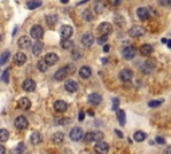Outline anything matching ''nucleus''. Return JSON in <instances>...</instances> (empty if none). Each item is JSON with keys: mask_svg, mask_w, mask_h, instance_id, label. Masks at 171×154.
Masks as SVG:
<instances>
[{"mask_svg": "<svg viewBox=\"0 0 171 154\" xmlns=\"http://www.w3.org/2000/svg\"><path fill=\"white\" fill-rule=\"evenodd\" d=\"M73 73H75V67L72 64H67L66 67H62V68H59V70L56 71L54 78H55L56 81H64V78H67L68 75H71Z\"/></svg>", "mask_w": 171, "mask_h": 154, "instance_id": "1", "label": "nucleus"}, {"mask_svg": "<svg viewBox=\"0 0 171 154\" xmlns=\"http://www.w3.org/2000/svg\"><path fill=\"white\" fill-rule=\"evenodd\" d=\"M84 141L86 142H92V141H96V142H100L103 139V133L102 131H90V133L83 134Z\"/></svg>", "mask_w": 171, "mask_h": 154, "instance_id": "2", "label": "nucleus"}, {"mask_svg": "<svg viewBox=\"0 0 171 154\" xmlns=\"http://www.w3.org/2000/svg\"><path fill=\"white\" fill-rule=\"evenodd\" d=\"M108 150H110V146H108V144L104 142V141L96 142V145H95V147H94V151L96 154H107Z\"/></svg>", "mask_w": 171, "mask_h": 154, "instance_id": "3", "label": "nucleus"}, {"mask_svg": "<svg viewBox=\"0 0 171 154\" xmlns=\"http://www.w3.org/2000/svg\"><path fill=\"white\" fill-rule=\"evenodd\" d=\"M144 28L142 26H133V27L130 28L128 31V35L131 38H139V36H143L144 35Z\"/></svg>", "mask_w": 171, "mask_h": 154, "instance_id": "4", "label": "nucleus"}, {"mask_svg": "<svg viewBox=\"0 0 171 154\" xmlns=\"http://www.w3.org/2000/svg\"><path fill=\"white\" fill-rule=\"evenodd\" d=\"M30 32H31V36L34 39H36V40H40V39H42V36H43V32H44V31H43L42 26L36 24V26H32L31 31H30Z\"/></svg>", "mask_w": 171, "mask_h": 154, "instance_id": "5", "label": "nucleus"}, {"mask_svg": "<svg viewBox=\"0 0 171 154\" xmlns=\"http://www.w3.org/2000/svg\"><path fill=\"white\" fill-rule=\"evenodd\" d=\"M15 126H16V129L19 130H24L28 127V121L25 117L23 115H19L16 117V119H15Z\"/></svg>", "mask_w": 171, "mask_h": 154, "instance_id": "6", "label": "nucleus"}, {"mask_svg": "<svg viewBox=\"0 0 171 154\" xmlns=\"http://www.w3.org/2000/svg\"><path fill=\"white\" fill-rule=\"evenodd\" d=\"M98 31L100 32L102 36H108L112 32V26L110 23H102L98 27Z\"/></svg>", "mask_w": 171, "mask_h": 154, "instance_id": "7", "label": "nucleus"}, {"mask_svg": "<svg viewBox=\"0 0 171 154\" xmlns=\"http://www.w3.org/2000/svg\"><path fill=\"white\" fill-rule=\"evenodd\" d=\"M44 63L47 64V66H52V64H55V63H58V60H59V56L56 55L55 52H49V54H47V55L44 56Z\"/></svg>", "mask_w": 171, "mask_h": 154, "instance_id": "8", "label": "nucleus"}, {"mask_svg": "<svg viewBox=\"0 0 171 154\" xmlns=\"http://www.w3.org/2000/svg\"><path fill=\"white\" fill-rule=\"evenodd\" d=\"M70 138L72 141H80L83 138V130L80 127H75L70 131Z\"/></svg>", "mask_w": 171, "mask_h": 154, "instance_id": "9", "label": "nucleus"}, {"mask_svg": "<svg viewBox=\"0 0 171 154\" xmlns=\"http://www.w3.org/2000/svg\"><path fill=\"white\" fill-rule=\"evenodd\" d=\"M88 103L92 106H98L102 103V97L100 94H98V93H92V94L88 95Z\"/></svg>", "mask_w": 171, "mask_h": 154, "instance_id": "10", "label": "nucleus"}, {"mask_svg": "<svg viewBox=\"0 0 171 154\" xmlns=\"http://www.w3.org/2000/svg\"><path fill=\"white\" fill-rule=\"evenodd\" d=\"M123 58L126 60H130V59H133L134 56H135L136 51L134 47H131V46H128V47H124V50H123Z\"/></svg>", "mask_w": 171, "mask_h": 154, "instance_id": "11", "label": "nucleus"}, {"mask_svg": "<svg viewBox=\"0 0 171 154\" xmlns=\"http://www.w3.org/2000/svg\"><path fill=\"white\" fill-rule=\"evenodd\" d=\"M73 34V30L71 26H63V27L60 28V35L63 39H70Z\"/></svg>", "mask_w": 171, "mask_h": 154, "instance_id": "12", "label": "nucleus"}, {"mask_svg": "<svg viewBox=\"0 0 171 154\" xmlns=\"http://www.w3.org/2000/svg\"><path fill=\"white\" fill-rule=\"evenodd\" d=\"M36 88V82L34 79H25L23 82V90L24 91H28V93H31Z\"/></svg>", "mask_w": 171, "mask_h": 154, "instance_id": "13", "label": "nucleus"}, {"mask_svg": "<svg viewBox=\"0 0 171 154\" xmlns=\"http://www.w3.org/2000/svg\"><path fill=\"white\" fill-rule=\"evenodd\" d=\"M133 75H134L133 71L128 70V68H124V70L120 71V74H119V78H120L123 82H130L131 79H133Z\"/></svg>", "mask_w": 171, "mask_h": 154, "instance_id": "14", "label": "nucleus"}, {"mask_svg": "<svg viewBox=\"0 0 171 154\" xmlns=\"http://www.w3.org/2000/svg\"><path fill=\"white\" fill-rule=\"evenodd\" d=\"M94 35L92 34H84L83 36H82V44L84 46V47H91L92 46V43H94Z\"/></svg>", "mask_w": 171, "mask_h": 154, "instance_id": "15", "label": "nucleus"}, {"mask_svg": "<svg viewBox=\"0 0 171 154\" xmlns=\"http://www.w3.org/2000/svg\"><path fill=\"white\" fill-rule=\"evenodd\" d=\"M78 82L76 81H72V79H70V81H67L66 83H64V88H66L68 93H75V91L78 90Z\"/></svg>", "mask_w": 171, "mask_h": 154, "instance_id": "16", "label": "nucleus"}, {"mask_svg": "<svg viewBox=\"0 0 171 154\" xmlns=\"http://www.w3.org/2000/svg\"><path fill=\"white\" fill-rule=\"evenodd\" d=\"M18 44H19V47L23 50L30 48V47H31V39L28 38V36H21V38H19Z\"/></svg>", "mask_w": 171, "mask_h": 154, "instance_id": "17", "label": "nucleus"}, {"mask_svg": "<svg viewBox=\"0 0 171 154\" xmlns=\"http://www.w3.org/2000/svg\"><path fill=\"white\" fill-rule=\"evenodd\" d=\"M42 51H43V43L40 40H38V42H35L32 44V54L35 56H39L42 54Z\"/></svg>", "mask_w": 171, "mask_h": 154, "instance_id": "18", "label": "nucleus"}, {"mask_svg": "<svg viewBox=\"0 0 171 154\" xmlns=\"http://www.w3.org/2000/svg\"><path fill=\"white\" fill-rule=\"evenodd\" d=\"M54 107H55L56 111L64 113L67 110V107H68V105H67V102H64V101H56L55 103H54Z\"/></svg>", "mask_w": 171, "mask_h": 154, "instance_id": "19", "label": "nucleus"}, {"mask_svg": "<svg viewBox=\"0 0 171 154\" xmlns=\"http://www.w3.org/2000/svg\"><path fill=\"white\" fill-rule=\"evenodd\" d=\"M25 62H27V56H25V54L18 52L16 55H15V63L18 64V66H23Z\"/></svg>", "mask_w": 171, "mask_h": 154, "instance_id": "20", "label": "nucleus"}, {"mask_svg": "<svg viewBox=\"0 0 171 154\" xmlns=\"http://www.w3.org/2000/svg\"><path fill=\"white\" fill-rule=\"evenodd\" d=\"M91 74H92V71H91V68H90V67H87V66L80 67V70H79V75H80L83 79H87V78H90Z\"/></svg>", "mask_w": 171, "mask_h": 154, "instance_id": "21", "label": "nucleus"}, {"mask_svg": "<svg viewBox=\"0 0 171 154\" xmlns=\"http://www.w3.org/2000/svg\"><path fill=\"white\" fill-rule=\"evenodd\" d=\"M18 106H19V109L28 110L30 107H31V102H30V99L28 98H21V99H19Z\"/></svg>", "mask_w": 171, "mask_h": 154, "instance_id": "22", "label": "nucleus"}, {"mask_svg": "<svg viewBox=\"0 0 171 154\" xmlns=\"http://www.w3.org/2000/svg\"><path fill=\"white\" fill-rule=\"evenodd\" d=\"M152 52H154L152 46H150V44H143L142 47H140V54H142V55L150 56Z\"/></svg>", "mask_w": 171, "mask_h": 154, "instance_id": "23", "label": "nucleus"}, {"mask_svg": "<svg viewBox=\"0 0 171 154\" xmlns=\"http://www.w3.org/2000/svg\"><path fill=\"white\" fill-rule=\"evenodd\" d=\"M30 141H31L32 145H39L42 142V135H40V133L34 131V133L31 134V137H30Z\"/></svg>", "mask_w": 171, "mask_h": 154, "instance_id": "24", "label": "nucleus"}, {"mask_svg": "<svg viewBox=\"0 0 171 154\" xmlns=\"http://www.w3.org/2000/svg\"><path fill=\"white\" fill-rule=\"evenodd\" d=\"M136 15H138V18L142 19V20H144V19L148 18V10L147 8H138L136 10Z\"/></svg>", "mask_w": 171, "mask_h": 154, "instance_id": "25", "label": "nucleus"}, {"mask_svg": "<svg viewBox=\"0 0 171 154\" xmlns=\"http://www.w3.org/2000/svg\"><path fill=\"white\" fill-rule=\"evenodd\" d=\"M63 141H64V134L63 133H55L52 135V142L54 144L59 145V144H62Z\"/></svg>", "mask_w": 171, "mask_h": 154, "instance_id": "26", "label": "nucleus"}, {"mask_svg": "<svg viewBox=\"0 0 171 154\" xmlns=\"http://www.w3.org/2000/svg\"><path fill=\"white\" fill-rule=\"evenodd\" d=\"M116 115H118L119 123H120L122 126H124V123H126V113L123 111V110H118V111H116Z\"/></svg>", "mask_w": 171, "mask_h": 154, "instance_id": "27", "label": "nucleus"}, {"mask_svg": "<svg viewBox=\"0 0 171 154\" xmlns=\"http://www.w3.org/2000/svg\"><path fill=\"white\" fill-rule=\"evenodd\" d=\"M45 20H47L49 27H54V26L58 23V15H48V16L45 18Z\"/></svg>", "mask_w": 171, "mask_h": 154, "instance_id": "28", "label": "nucleus"}, {"mask_svg": "<svg viewBox=\"0 0 171 154\" xmlns=\"http://www.w3.org/2000/svg\"><path fill=\"white\" fill-rule=\"evenodd\" d=\"M10 138V133L5 129H0V142H5Z\"/></svg>", "mask_w": 171, "mask_h": 154, "instance_id": "29", "label": "nucleus"}, {"mask_svg": "<svg viewBox=\"0 0 171 154\" xmlns=\"http://www.w3.org/2000/svg\"><path fill=\"white\" fill-rule=\"evenodd\" d=\"M134 139H135L136 142H143V141L146 139V134H144L143 131H136V133L134 134Z\"/></svg>", "mask_w": 171, "mask_h": 154, "instance_id": "30", "label": "nucleus"}, {"mask_svg": "<svg viewBox=\"0 0 171 154\" xmlns=\"http://www.w3.org/2000/svg\"><path fill=\"white\" fill-rule=\"evenodd\" d=\"M62 47L64 50H70L73 47V42H71L70 39H62Z\"/></svg>", "mask_w": 171, "mask_h": 154, "instance_id": "31", "label": "nucleus"}, {"mask_svg": "<svg viewBox=\"0 0 171 154\" xmlns=\"http://www.w3.org/2000/svg\"><path fill=\"white\" fill-rule=\"evenodd\" d=\"M8 59H10V51H4V52L1 54V56H0V66H3V64L7 63Z\"/></svg>", "mask_w": 171, "mask_h": 154, "instance_id": "32", "label": "nucleus"}, {"mask_svg": "<svg viewBox=\"0 0 171 154\" xmlns=\"http://www.w3.org/2000/svg\"><path fill=\"white\" fill-rule=\"evenodd\" d=\"M42 6V1H28L27 3V8L30 10H34V8H38Z\"/></svg>", "mask_w": 171, "mask_h": 154, "instance_id": "33", "label": "nucleus"}, {"mask_svg": "<svg viewBox=\"0 0 171 154\" xmlns=\"http://www.w3.org/2000/svg\"><path fill=\"white\" fill-rule=\"evenodd\" d=\"M23 151H24V144H19L18 146L12 150V154H21Z\"/></svg>", "mask_w": 171, "mask_h": 154, "instance_id": "34", "label": "nucleus"}, {"mask_svg": "<svg viewBox=\"0 0 171 154\" xmlns=\"http://www.w3.org/2000/svg\"><path fill=\"white\" fill-rule=\"evenodd\" d=\"M38 68H39V71L44 73V71L48 68V66L44 63V60H39V62H38Z\"/></svg>", "mask_w": 171, "mask_h": 154, "instance_id": "35", "label": "nucleus"}, {"mask_svg": "<svg viewBox=\"0 0 171 154\" xmlns=\"http://www.w3.org/2000/svg\"><path fill=\"white\" fill-rule=\"evenodd\" d=\"M162 103H163V101H151L148 102V107H158V106H161Z\"/></svg>", "mask_w": 171, "mask_h": 154, "instance_id": "36", "label": "nucleus"}, {"mask_svg": "<svg viewBox=\"0 0 171 154\" xmlns=\"http://www.w3.org/2000/svg\"><path fill=\"white\" fill-rule=\"evenodd\" d=\"M68 122H70V119H64V118H56L55 119L56 125H67Z\"/></svg>", "mask_w": 171, "mask_h": 154, "instance_id": "37", "label": "nucleus"}, {"mask_svg": "<svg viewBox=\"0 0 171 154\" xmlns=\"http://www.w3.org/2000/svg\"><path fill=\"white\" fill-rule=\"evenodd\" d=\"M8 77H10V68H7V70L3 73V78H1V79H3L4 83H8V81H10V79H8Z\"/></svg>", "mask_w": 171, "mask_h": 154, "instance_id": "38", "label": "nucleus"}, {"mask_svg": "<svg viewBox=\"0 0 171 154\" xmlns=\"http://www.w3.org/2000/svg\"><path fill=\"white\" fill-rule=\"evenodd\" d=\"M118 106H119V99L114 98L112 99V110H114V111H118Z\"/></svg>", "mask_w": 171, "mask_h": 154, "instance_id": "39", "label": "nucleus"}, {"mask_svg": "<svg viewBox=\"0 0 171 154\" xmlns=\"http://www.w3.org/2000/svg\"><path fill=\"white\" fill-rule=\"evenodd\" d=\"M83 19H84V20H87V21L92 20V16L90 15V12H88V11H84V12H83Z\"/></svg>", "mask_w": 171, "mask_h": 154, "instance_id": "40", "label": "nucleus"}, {"mask_svg": "<svg viewBox=\"0 0 171 154\" xmlns=\"http://www.w3.org/2000/svg\"><path fill=\"white\" fill-rule=\"evenodd\" d=\"M95 10H96L98 14L103 12V4H102V3H96V4H95Z\"/></svg>", "mask_w": 171, "mask_h": 154, "instance_id": "41", "label": "nucleus"}, {"mask_svg": "<svg viewBox=\"0 0 171 154\" xmlns=\"http://www.w3.org/2000/svg\"><path fill=\"white\" fill-rule=\"evenodd\" d=\"M106 42H107V36H100L99 39H96V43H98V44H104Z\"/></svg>", "mask_w": 171, "mask_h": 154, "instance_id": "42", "label": "nucleus"}, {"mask_svg": "<svg viewBox=\"0 0 171 154\" xmlns=\"http://www.w3.org/2000/svg\"><path fill=\"white\" fill-rule=\"evenodd\" d=\"M157 144L163 145V144H166V141H164V138H162V137H158V138H157Z\"/></svg>", "mask_w": 171, "mask_h": 154, "instance_id": "43", "label": "nucleus"}, {"mask_svg": "<svg viewBox=\"0 0 171 154\" xmlns=\"http://www.w3.org/2000/svg\"><path fill=\"white\" fill-rule=\"evenodd\" d=\"M0 154H5V147L3 145H0Z\"/></svg>", "mask_w": 171, "mask_h": 154, "instance_id": "44", "label": "nucleus"}, {"mask_svg": "<svg viewBox=\"0 0 171 154\" xmlns=\"http://www.w3.org/2000/svg\"><path fill=\"white\" fill-rule=\"evenodd\" d=\"M79 119H80V121H83L84 119V113L83 111H80V114H79Z\"/></svg>", "mask_w": 171, "mask_h": 154, "instance_id": "45", "label": "nucleus"}, {"mask_svg": "<svg viewBox=\"0 0 171 154\" xmlns=\"http://www.w3.org/2000/svg\"><path fill=\"white\" fill-rule=\"evenodd\" d=\"M103 50H104L106 52H108V51H110V47H108V46H104V47H103Z\"/></svg>", "mask_w": 171, "mask_h": 154, "instance_id": "46", "label": "nucleus"}, {"mask_svg": "<svg viewBox=\"0 0 171 154\" xmlns=\"http://www.w3.org/2000/svg\"><path fill=\"white\" fill-rule=\"evenodd\" d=\"M115 133H116V135H118V137H123V134H122V133H120V131H118V130H116Z\"/></svg>", "mask_w": 171, "mask_h": 154, "instance_id": "47", "label": "nucleus"}, {"mask_svg": "<svg viewBox=\"0 0 171 154\" xmlns=\"http://www.w3.org/2000/svg\"><path fill=\"white\" fill-rule=\"evenodd\" d=\"M170 150H171V147H167V151H166V154H170Z\"/></svg>", "mask_w": 171, "mask_h": 154, "instance_id": "48", "label": "nucleus"}]
</instances>
